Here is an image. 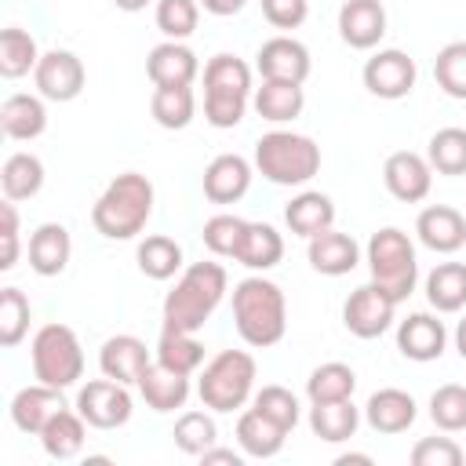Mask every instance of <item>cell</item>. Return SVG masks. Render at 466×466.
Listing matches in <instances>:
<instances>
[{
	"instance_id": "obj_47",
	"label": "cell",
	"mask_w": 466,
	"mask_h": 466,
	"mask_svg": "<svg viewBox=\"0 0 466 466\" xmlns=\"http://www.w3.org/2000/svg\"><path fill=\"white\" fill-rule=\"evenodd\" d=\"M251 408L262 411L269 422H277V426L288 430V433L299 426V400H295V393L284 390V386H262V390L251 397Z\"/></svg>"
},
{
	"instance_id": "obj_16",
	"label": "cell",
	"mask_w": 466,
	"mask_h": 466,
	"mask_svg": "<svg viewBox=\"0 0 466 466\" xmlns=\"http://www.w3.org/2000/svg\"><path fill=\"white\" fill-rule=\"evenodd\" d=\"M146 73H149L153 87H189L200 73V62L182 40H164L149 51Z\"/></svg>"
},
{
	"instance_id": "obj_3",
	"label": "cell",
	"mask_w": 466,
	"mask_h": 466,
	"mask_svg": "<svg viewBox=\"0 0 466 466\" xmlns=\"http://www.w3.org/2000/svg\"><path fill=\"white\" fill-rule=\"evenodd\" d=\"M233 324L240 339L255 350L277 346L288 331V302L284 291L266 277H248L233 288Z\"/></svg>"
},
{
	"instance_id": "obj_46",
	"label": "cell",
	"mask_w": 466,
	"mask_h": 466,
	"mask_svg": "<svg viewBox=\"0 0 466 466\" xmlns=\"http://www.w3.org/2000/svg\"><path fill=\"white\" fill-rule=\"evenodd\" d=\"M197 22H200V4L197 0H157V29L167 40L193 36Z\"/></svg>"
},
{
	"instance_id": "obj_4",
	"label": "cell",
	"mask_w": 466,
	"mask_h": 466,
	"mask_svg": "<svg viewBox=\"0 0 466 466\" xmlns=\"http://www.w3.org/2000/svg\"><path fill=\"white\" fill-rule=\"evenodd\" d=\"M255 167L273 186H306L320 171V146L309 135L269 131L255 142Z\"/></svg>"
},
{
	"instance_id": "obj_36",
	"label": "cell",
	"mask_w": 466,
	"mask_h": 466,
	"mask_svg": "<svg viewBox=\"0 0 466 466\" xmlns=\"http://www.w3.org/2000/svg\"><path fill=\"white\" fill-rule=\"evenodd\" d=\"M353 390H357V375H353V368L342 364V360H328V364L313 368L309 379H306V397H309V404L346 400V397H353Z\"/></svg>"
},
{
	"instance_id": "obj_19",
	"label": "cell",
	"mask_w": 466,
	"mask_h": 466,
	"mask_svg": "<svg viewBox=\"0 0 466 466\" xmlns=\"http://www.w3.org/2000/svg\"><path fill=\"white\" fill-rule=\"evenodd\" d=\"M62 408H69V404L62 400V390H55V386H47V382H36V386H25V390L15 393V400H11V422H15L22 433L40 437V430H44Z\"/></svg>"
},
{
	"instance_id": "obj_33",
	"label": "cell",
	"mask_w": 466,
	"mask_h": 466,
	"mask_svg": "<svg viewBox=\"0 0 466 466\" xmlns=\"http://www.w3.org/2000/svg\"><path fill=\"white\" fill-rule=\"evenodd\" d=\"M157 360H160L167 371L193 375V371H200V364H204V342H200L193 331L164 328L160 339H157Z\"/></svg>"
},
{
	"instance_id": "obj_8",
	"label": "cell",
	"mask_w": 466,
	"mask_h": 466,
	"mask_svg": "<svg viewBox=\"0 0 466 466\" xmlns=\"http://www.w3.org/2000/svg\"><path fill=\"white\" fill-rule=\"evenodd\" d=\"M29 353H33V375H36V382H47L55 390H66V386H73L84 375L80 339L66 324H44L33 335Z\"/></svg>"
},
{
	"instance_id": "obj_54",
	"label": "cell",
	"mask_w": 466,
	"mask_h": 466,
	"mask_svg": "<svg viewBox=\"0 0 466 466\" xmlns=\"http://www.w3.org/2000/svg\"><path fill=\"white\" fill-rule=\"evenodd\" d=\"M335 462H339V466H350V462H371V455H360V451H353V455H339Z\"/></svg>"
},
{
	"instance_id": "obj_2",
	"label": "cell",
	"mask_w": 466,
	"mask_h": 466,
	"mask_svg": "<svg viewBox=\"0 0 466 466\" xmlns=\"http://www.w3.org/2000/svg\"><path fill=\"white\" fill-rule=\"evenodd\" d=\"M149 215H153V182L146 175H138V171L116 175L102 189V197L95 200V208H91L95 229L102 237H109V240H131V237H138L146 229Z\"/></svg>"
},
{
	"instance_id": "obj_10",
	"label": "cell",
	"mask_w": 466,
	"mask_h": 466,
	"mask_svg": "<svg viewBox=\"0 0 466 466\" xmlns=\"http://www.w3.org/2000/svg\"><path fill=\"white\" fill-rule=\"evenodd\" d=\"M393 309H397V302L379 284L368 280L357 291H350V299L342 306V324L357 339H379L393 324Z\"/></svg>"
},
{
	"instance_id": "obj_49",
	"label": "cell",
	"mask_w": 466,
	"mask_h": 466,
	"mask_svg": "<svg viewBox=\"0 0 466 466\" xmlns=\"http://www.w3.org/2000/svg\"><path fill=\"white\" fill-rule=\"evenodd\" d=\"M273 29H299L309 15V0H258Z\"/></svg>"
},
{
	"instance_id": "obj_42",
	"label": "cell",
	"mask_w": 466,
	"mask_h": 466,
	"mask_svg": "<svg viewBox=\"0 0 466 466\" xmlns=\"http://www.w3.org/2000/svg\"><path fill=\"white\" fill-rule=\"evenodd\" d=\"M175 444L186 451V455H204L215 441H218V430H215V419L208 411H182L175 419V430H171Z\"/></svg>"
},
{
	"instance_id": "obj_21",
	"label": "cell",
	"mask_w": 466,
	"mask_h": 466,
	"mask_svg": "<svg viewBox=\"0 0 466 466\" xmlns=\"http://www.w3.org/2000/svg\"><path fill=\"white\" fill-rule=\"evenodd\" d=\"M419 408H415V397L397 390V386H386V390H375L364 404V419L375 433H404L411 422H415Z\"/></svg>"
},
{
	"instance_id": "obj_22",
	"label": "cell",
	"mask_w": 466,
	"mask_h": 466,
	"mask_svg": "<svg viewBox=\"0 0 466 466\" xmlns=\"http://www.w3.org/2000/svg\"><path fill=\"white\" fill-rule=\"evenodd\" d=\"M146 364H149V350H146V342L135 339V335H113V339H106L102 350H98V368H102V375H109V379H116V382H124V386L138 382V375L146 371Z\"/></svg>"
},
{
	"instance_id": "obj_14",
	"label": "cell",
	"mask_w": 466,
	"mask_h": 466,
	"mask_svg": "<svg viewBox=\"0 0 466 466\" xmlns=\"http://www.w3.org/2000/svg\"><path fill=\"white\" fill-rule=\"evenodd\" d=\"M255 69L262 80H288V84H306L309 76V51L295 36H273L258 47Z\"/></svg>"
},
{
	"instance_id": "obj_34",
	"label": "cell",
	"mask_w": 466,
	"mask_h": 466,
	"mask_svg": "<svg viewBox=\"0 0 466 466\" xmlns=\"http://www.w3.org/2000/svg\"><path fill=\"white\" fill-rule=\"evenodd\" d=\"M280 258H284V237L269 222H248L237 262L248 266V269H273Z\"/></svg>"
},
{
	"instance_id": "obj_53",
	"label": "cell",
	"mask_w": 466,
	"mask_h": 466,
	"mask_svg": "<svg viewBox=\"0 0 466 466\" xmlns=\"http://www.w3.org/2000/svg\"><path fill=\"white\" fill-rule=\"evenodd\" d=\"M120 11H142L146 4H153V0H113Z\"/></svg>"
},
{
	"instance_id": "obj_44",
	"label": "cell",
	"mask_w": 466,
	"mask_h": 466,
	"mask_svg": "<svg viewBox=\"0 0 466 466\" xmlns=\"http://www.w3.org/2000/svg\"><path fill=\"white\" fill-rule=\"evenodd\" d=\"M244 233H248V222L244 218H237V215H211L204 222V233L200 237H204V244H208L211 255L237 258V251L244 244Z\"/></svg>"
},
{
	"instance_id": "obj_50",
	"label": "cell",
	"mask_w": 466,
	"mask_h": 466,
	"mask_svg": "<svg viewBox=\"0 0 466 466\" xmlns=\"http://www.w3.org/2000/svg\"><path fill=\"white\" fill-rule=\"evenodd\" d=\"M200 462H204V466H211V462H226V466H240L244 459H240V455H237L233 448H215V444H211V448H208V451L200 455Z\"/></svg>"
},
{
	"instance_id": "obj_52",
	"label": "cell",
	"mask_w": 466,
	"mask_h": 466,
	"mask_svg": "<svg viewBox=\"0 0 466 466\" xmlns=\"http://www.w3.org/2000/svg\"><path fill=\"white\" fill-rule=\"evenodd\" d=\"M455 350L462 353V360H466V317L459 320V328H455Z\"/></svg>"
},
{
	"instance_id": "obj_37",
	"label": "cell",
	"mask_w": 466,
	"mask_h": 466,
	"mask_svg": "<svg viewBox=\"0 0 466 466\" xmlns=\"http://www.w3.org/2000/svg\"><path fill=\"white\" fill-rule=\"evenodd\" d=\"M149 113H153V120H157L160 127H167V131L189 127V120H193V113H197L193 87H153Z\"/></svg>"
},
{
	"instance_id": "obj_25",
	"label": "cell",
	"mask_w": 466,
	"mask_h": 466,
	"mask_svg": "<svg viewBox=\"0 0 466 466\" xmlns=\"http://www.w3.org/2000/svg\"><path fill=\"white\" fill-rule=\"evenodd\" d=\"M69 255H73V240L62 222H44L29 237V266L40 277H58L69 266Z\"/></svg>"
},
{
	"instance_id": "obj_12",
	"label": "cell",
	"mask_w": 466,
	"mask_h": 466,
	"mask_svg": "<svg viewBox=\"0 0 466 466\" xmlns=\"http://www.w3.org/2000/svg\"><path fill=\"white\" fill-rule=\"evenodd\" d=\"M415 58H408L404 51L397 47H386V51H375L368 62H364V87L375 95V98H404L411 95L415 87Z\"/></svg>"
},
{
	"instance_id": "obj_38",
	"label": "cell",
	"mask_w": 466,
	"mask_h": 466,
	"mask_svg": "<svg viewBox=\"0 0 466 466\" xmlns=\"http://www.w3.org/2000/svg\"><path fill=\"white\" fill-rule=\"evenodd\" d=\"M36 62H40L36 40H33L25 29L7 25V29L0 33V76L18 80V76H25L29 69H36Z\"/></svg>"
},
{
	"instance_id": "obj_40",
	"label": "cell",
	"mask_w": 466,
	"mask_h": 466,
	"mask_svg": "<svg viewBox=\"0 0 466 466\" xmlns=\"http://www.w3.org/2000/svg\"><path fill=\"white\" fill-rule=\"evenodd\" d=\"M426 160L441 175H466V131L462 127H441L430 138Z\"/></svg>"
},
{
	"instance_id": "obj_43",
	"label": "cell",
	"mask_w": 466,
	"mask_h": 466,
	"mask_svg": "<svg viewBox=\"0 0 466 466\" xmlns=\"http://www.w3.org/2000/svg\"><path fill=\"white\" fill-rule=\"evenodd\" d=\"M437 87L451 98H466V40H451L433 58Z\"/></svg>"
},
{
	"instance_id": "obj_41",
	"label": "cell",
	"mask_w": 466,
	"mask_h": 466,
	"mask_svg": "<svg viewBox=\"0 0 466 466\" xmlns=\"http://www.w3.org/2000/svg\"><path fill=\"white\" fill-rule=\"evenodd\" d=\"M430 419L444 433L466 430V386H459V382L437 386L433 397H430Z\"/></svg>"
},
{
	"instance_id": "obj_26",
	"label": "cell",
	"mask_w": 466,
	"mask_h": 466,
	"mask_svg": "<svg viewBox=\"0 0 466 466\" xmlns=\"http://www.w3.org/2000/svg\"><path fill=\"white\" fill-rule=\"evenodd\" d=\"M284 222L295 237H317L324 229H331L335 222V204L328 193H317V189H306L299 197H291V204L284 208Z\"/></svg>"
},
{
	"instance_id": "obj_24",
	"label": "cell",
	"mask_w": 466,
	"mask_h": 466,
	"mask_svg": "<svg viewBox=\"0 0 466 466\" xmlns=\"http://www.w3.org/2000/svg\"><path fill=\"white\" fill-rule=\"evenodd\" d=\"M138 393L153 411H175L189 400V375L167 371L160 360H149L146 371L138 375Z\"/></svg>"
},
{
	"instance_id": "obj_6",
	"label": "cell",
	"mask_w": 466,
	"mask_h": 466,
	"mask_svg": "<svg viewBox=\"0 0 466 466\" xmlns=\"http://www.w3.org/2000/svg\"><path fill=\"white\" fill-rule=\"evenodd\" d=\"M255 357L244 353V350H222L215 353L200 379H197V393H200V404L211 408V411H237L248 404L251 390H255Z\"/></svg>"
},
{
	"instance_id": "obj_7",
	"label": "cell",
	"mask_w": 466,
	"mask_h": 466,
	"mask_svg": "<svg viewBox=\"0 0 466 466\" xmlns=\"http://www.w3.org/2000/svg\"><path fill=\"white\" fill-rule=\"evenodd\" d=\"M368 269H371V284H379L393 302H404L415 291V280H419L415 244L408 240V233L397 229V226H386V229L371 233Z\"/></svg>"
},
{
	"instance_id": "obj_20",
	"label": "cell",
	"mask_w": 466,
	"mask_h": 466,
	"mask_svg": "<svg viewBox=\"0 0 466 466\" xmlns=\"http://www.w3.org/2000/svg\"><path fill=\"white\" fill-rule=\"evenodd\" d=\"M251 186V164L240 153H222L204 167V197L211 204H237Z\"/></svg>"
},
{
	"instance_id": "obj_28",
	"label": "cell",
	"mask_w": 466,
	"mask_h": 466,
	"mask_svg": "<svg viewBox=\"0 0 466 466\" xmlns=\"http://www.w3.org/2000/svg\"><path fill=\"white\" fill-rule=\"evenodd\" d=\"M284 437L288 430H280L277 422H269L262 411L248 408L240 419H237V444L244 455L251 459H273L280 448H284Z\"/></svg>"
},
{
	"instance_id": "obj_29",
	"label": "cell",
	"mask_w": 466,
	"mask_h": 466,
	"mask_svg": "<svg viewBox=\"0 0 466 466\" xmlns=\"http://www.w3.org/2000/svg\"><path fill=\"white\" fill-rule=\"evenodd\" d=\"M306 95L302 84H288V80H262V87L255 91V113L269 124H288L302 113Z\"/></svg>"
},
{
	"instance_id": "obj_35",
	"label": "cell",
	"mask_w": 466,
	"mask_h": 466,
	"mask_svg": "<svg viewBox=\"0 0 466 466\" xmlns=\"http://www.w3.org/2000/svg\"><path fill=\"white\" fill-rule=\"evenodd\" d=\"M84 415L80 411H69V408H62L44 430H40V444H44V451L51 455V459H73V455H80V448H84Z\"/></svg>"
},
{
	"instance_id": "obj_27",
	"label": "cell",
	"mask_w": 466,
	"mask_h": 466,
	"mask_svg": "<svg viewBox=\"0 0 466 466\" xmlns=\"http://www.w3.org/2000/svg\"><path fill=\"white\" fill-rule=\"evenodd\" d=\"M0 127H4L7 138L33 142L47 127V109L36 95H7L4 106H0Z\"/></svg>"
},
{
	"instance_id": "obj_18",
	"label": "cell",
	"mask_w": 466,
	"mask_h": 466,
	"mask_svg": "<svg viewBox=\"0 0 466 466\" xmlns=\"http://www.w3.org/2000/svg\"><path fill=\"white\" fill-rule=\"evenodd\" d=\"M444 346H448V331L433 313H408L397 328V350L408 360H419V364L437 360Z\"/></svg>"
},
{
	"instance_id": "obj_32",
	"label": "cell",
	"mask_w": 466,
	"mask_h": 466,
	"mask_svg": "<svg viewBox=\"0 0 466 466\" xmlns=\"http://www.w3.org/2000/svg\"><path fill=\"white\" fill-rule=\"evenodd\" d=\"M44 186V164L36 153H11L0 167V189L4 200H29Z\"/></svg>"
},
{
	"instance_id": "obj_31",
	"label": "cell",
	"mask_w": 466,
	"mask_h": 466,
	"mask_svg": "<svg viewBox=\"0 0 466 466\" xmlns=\"http://www.w3.org/2000/svg\"><path fill=\"white\" fill-rule=\"evenodd\" d=\"M360 426V411L353 408V397L346 400H328V404H313L309 408V430L328 441V444H339V441H350Z\"/></svg>"
},
{
	"instance_id": "obj_9",
	"label": "cell",
	"mask_w": 466,
	"mask_h": 466,
	"mask_svg": "<svg viewBox=\"0 0 466 466\" xmlns=\"http://www.w3.org/2000/svg\"><path fill=\"white\" fill-rule=\"evenodd\" d=\"M76 411H80L84 422L95 426V430H116V426H124V422L131 419L135 404H131L127 386L106 375V379H91L87 386H80V393H76Z\"/></svg>"
},
{
	"instance_id": "obj_17",
	"label": "cell",
	"mask_w": 466,
	"mask_h": 466,
	"mask_svg": "<svg viewBox=\"0 0 466 466\" xmlns=\"http://www.w3.org/2000/svg\"><path fill=\"white\" fill-rule=\"evenodd\" d=\"M415 233L430 251L451 255V251H459L466 244V218H462V211H455L448 204H430V208L419 211Z\"/></svg>"
},
{
	"instance_id": "obj_45",
	"label": "cell",
	"mask_w": 466,
	"mask_h": 466,
	"mask_svg": "<svg viewBox=\"0 0 466 466\" xmlns=\"http://www.w3.org/2000/svg\"><path fill=\"white\" fill-rule=\"evenodd\" d=\"M29 331V299L18 288L0 291V346H18Z\"/></svg>"
},
{
	"instance_id": "obj_39",
	"label": "cell",
	"mask_w": 466,
	"mask_h": 466,
	"mask_svg": "<svg viewBox=\"0 0 466 466\" xmlns=\"http://www.w3.org/2000/svg\"><path fill=\"white\" fill-rule=\"evenodd\" d=\"M138 269L149 277V280H171L178 269H182V248L164 237V233H153L138 244Z\"/></svg>"
},
{
	"instance_id": "obj_48",
	"label": "cell",
	"mask_w": 466,
	"mask_h": 466,
	"mask_svg": "<svg viewBox=\"0 0 466 466\" xmlns=\"http://www.w3.org/2000/svg\"><path fill=\"white\" fill-rule=\"evenodd\" d=\"M462 448L451 437H422L411 448V466H459Z\"/></svg>"
},
{
	"instance_id": "obj_13",
	"label": "cell",
	"mask_w": 466,
	"mask_h": 466,
	"mask_svg": "<svg viewBox=\"0 0 466 466\" xmlns=\"http://www.w3.org/2000/svg\"><path fill=\"white\" fill-rule=\"evenodd\" d=\"M382 178H386V189L404 200V204H419L430 197V186H433V167L426 157L411 153V149H400V153H390L386 157V167H382Z\"/></svg>"
},
{
	"instance_id": "obj_51",
	"label": "cell",
	"mask_w": 466,
	"mask_h": 466,
	"mask_svg": "<svg viewBox=\"0 0 466 466\" xmlns=\"http://www.w3.org/2000/svg\"><path fill=\"white\" fill-rule=\"evenodd\" d=\"M197 4H200L208 15H218V18H226V15H237V11H240L248 0H197Z\"/></svg>"
},
{
	"instance_id": "obj_23",
	"label": "cell",
	"mask_w": 466,
	"mask_h": 466,
	"mask_svg": "<svg viewBox=\"0 0 466 466\" xmlns=\"http://www.w3.org/2000/svg\"><path fill=\"white\" fill-rule=\"evenodd\" d=\"M306 255H309V266L317 273H324V277H342L360 262L357 240L350 233H339V229H324V233L309 237Z\"/></svg>"
},
{
	"instance_id": "obj_5",
	"label": "cell",
	"mask_w": 466,
	"mask_h": 466,
	"mask_svg": "<svg viewBox=\"0 0 466 466\" xmlns=\"http://www.w3.org/2000/svg\"><path fill=\"white\" fill-rule=\"evenodd\" d=\"M251 95V69L237 55H215L204 66V116L211 127H237Z\"/></svg>"
},
{
	"instance_id": "obj_15",
	"label": "cell",
	"mask_w": 466,
	"mask_h": 466,
	"mask_svg": "<svg viewBox=\"0 0 466 466\" xmlns=\"http://www.w3.org/2000/svg\"><path fill=\"white\" fill-rule=\"evenodd\" d=\"M339 36L353 51H371L386 36V7L379 0H346L339 7Z\"/></svg>"
},
{
	"instance_id": "obj_11",
	"label": "cell",
	"mask_w": 466,
	"mask_h": 466,
	"mask_svg": "<svg viewBox=\"0 0 466 466\" xmlns=\"http://www.w3.org/2000/svg\"><path fill=\"white\" fill-rule=\"evenodd\" d=\"M33 80H36L40 98H47V102H73L84 91L87 73H84V62L73 51L55 47V51L40 55V62L33 69Z\"/></svg>"
},
{
	"instance_id": "obj_30",
	"label": "cell",
	"mask_w": 466,
	"mask_h": 466,
	"mask_svg": "<svg viewBox=\"0 0 466 466\" xmlns=\"http://www.w3.org/2000/svg\"><path fill=\"white\" fill-rule=\"evenodd\" d=\"M426 299L437 313H459L466 306V262H441L426 277Z\"/></svg>"
},
{
	"instance_id": "obj_1",
	"label": "cell",
	"mask_w": 466,
	"mask_h": 466,
	"mask_svg": "<svg viewBox=\"0 0 466 466\" xmlns=\"http://www.w3.org/2000/svg\"><path fill=\"white\" fill-rule=\"evenodd\" d=\"M226 295V269L218 262H193L164 295V328L200 331Z\"/></svg>"
}]
</instances>
